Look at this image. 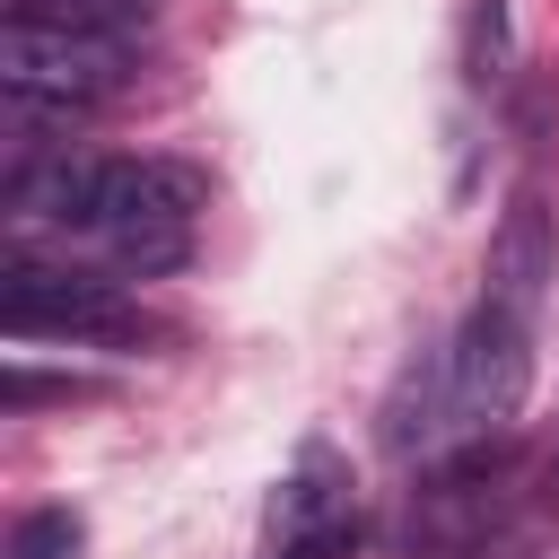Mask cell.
Returning a JSON list of instances; mask_svg holds the SVG:
<instances>
[{
  "instance_id": "9",
  "label": "cell",
  "mask_w": 559,
  "mask_h": 559,
  "mask_svg": "<svg viewBox=\"0 0 559 559\" xmlns=\"http://www.w3.org/2000/svg\"><path fill=\"white\" fill-rule=\"evenodd\" d=\"M332 524H358L349 515V463L314 437L297 454V472L280 480V498H271V542H306V533H332Z\"/></svg>"
},
{
  "instance_id": "8",
  "label": "cell",
  "mask_w": 559,
  "mask_h": 559,
  "mask_svg": "<svg viewBox=\"0 0 559 559\" xmlns=\"http://www.w3.org/2000/svg\"><path fill=\"white\" fill-rule=\"evenodd\" d=\"M445 428H463L454 419V358L445 349H419V358H402V376H393V393H384V411H376V437H384V454H428Z\"/></svg>"
},
{
  "instance_id": "6",
  "label": "cell",
  "mask_w": 559,
  "mask_h": 559,
  "mask_svg": "<svg viewBox=\"0 0 559 559\" xmlns=\"http://www.w3.org/2000/svg\"><path fill=\"white\" fill-rule=\"evenodd\" d=\"M550 271H559V218H550V201H542V192H515V201H507V218L489 227L480 297H498V306L533 314V306H542V288H550Z\"/></svg>"
},
{
  "instance_id": "10",
  "label": "cell",
  "mask_w": 559,
  "mask_h": 559,
  "mask_svg": "<svg viewBox=\"0 0 559 559\" xmlns=\"http://www.w3.org/2000/svg\"><path fill=\"white\" fill-rule=\"evenodd\" d=\"M157 0H9L26 26H87V35H140Z\"/></svg>"
},
{
  "instance_id": "4",
  "label": "cell",
  "mask_w": 559,
  "mask_h": 559,
  "mask_svg": "<svg viewBox=\"0 0 559 559\" xmlns=\"http://www.w3.org/2000/svg\"><path fill=\"white\" fill-rule=\"evenodd\" d=\"M507 463H515L507 428H498V437H472L463 454H445V463H437V472L411 489V515H402V542H411V559H463V550L480 542L489 507H498V480H507Z\"/></svg>"
},
{
  "instance_id": "16",
  "label": "cell",
  "mask_w": 559,
  "mask_h": 559,
  "mask_svg": "<svg viewBox=\"0 0 559 559\" xmlns=\"http://www.w3.org/2000/svg\"><path fill=\"white\" fill-rule=\"evenodd\" d=\"M550 507H559V454H550Z\"/></svg>"
},
{
  "instance_id": "15",
  "label": "cell",
  "mask_w": 559,
  "mask_h": 559,
  "mask_svg": "<svg viewBox=\"0 0 559 559\" xmlns=\"http://www.w3.org/2000/svg\"><path fill=\"white\" fill-rule=\"evenodd\" d=\"M358 542V524H332V533H306V542H271V559H341Z\"/></svg>"
},
{
  "instance_id": "1",
  "label": "cell",
  "mask_w": 559,
  "mask_h": 559,
  "mask_svg": "<svg viewBox=\"0 0 559 559\" xmlns=\"http://www.w3.org/2000/svg\"><path fill=\"white\" fill-rule=\"evenodd\" d=\"M131 87V35H87V26H26L0 17V96L26 105H105Z\"/></svg>"
},
{
  "instance_id": "13",
  "label": "cell",
  "mask_w": 559,
  "mask_h": 559,
  "mask_svg": "<svg viewBox=\"0 0 559 559\" xmlns=\"http://www.w3.org/2000/svg\"><path fill=\"white\" fill-rule=\"evenodd\" d=\"M507 0H472V26H463V79H480V87H498L507 79Z\"/></svg>"
},
{
  "instance_id": "12",
  "label": "cell",
  "mask_w": 559,
  "mask_h": 559,
  "mask_svg": "<svg viewBox=\"0 0 559 559\" xmlns=\"http://www.w3.org/2000/svg\"><path fill=\"white\" fill-rule=\"evenodd\" d=\"M79 542H87V524L70 507H26L9 524V559H79Z\"/></svg>"
},
{
  "instance_id": "2",
  "label": "cell",
  "mask_w": 559,
  "mask_h": 559,
  "mask_svg": "<svg viewBox=\"0 0 559 559\" xmlns=\"http://www.w3.org/2000/svg\"><path fill=\"white\" fill-rule=\"evenodd\" d=\"M0 323H9V341H105V349L148 341V323L122 306L114 280L52 271V262H9L0 271Z\"/></svg>"
},
{
  "instance_id": "3",
  "label": "cell",
  "mask_w": 559,
  "mask_h": 559,
  "mask_svg": "<svg viewBox=\"0 0 559 559\" xmlns=\"http://www.w3.org/2000/svg\"><path fill=\"white\" fill-rule=\"evenodd\" d=\"M445 358H454V419H463L472 437L515 428V411H524V393H533V314L480 297V306L463 314V332H454Z\"/></svg>"
},
{
  "instance_id": "5",
  "label": "cell",
  "mask_w": 559,
  "mask_h": 559,
  "mask_svg": "<svg viewBox=\"0 0 559 559\" xmlns=\"http://www.w3.org/2000/svg\"><path fill=\"white\" fill-rule=\"evenodd\" d=\"M210 210V175L183 157H105L96 192V236L105 227H192Z\"/></svg>"
},
{
  "instance_id": "14",
  "label": "cell",
  "mask_w": 559,
  "mask_h": 559,
  "mask_svg": "<svg viewBox=\"0 0 559 559\" xmlns=\"http://www.w3.org/2000/svg\"><path fill=\"white\" fill-rule=\"evenodd\" d=\"M79 393H96L87 376H35L26 358H9V376H0V402L9 411H35V402H79Z\"/></svg>"
},
{
  "instance_id": "11",
  "label": "cell",
  "mask_w": 559,
  "mask_h": 559,
  "mask_svg": "<svg viewBox=\"0 0 559 559\" xmlns=\"http://www.w3.org/2000/svg\"><path fill=\"white\" fill-rule=\"evenodd\" d=\"M105 253L131 280H166V271L192 262V227H105Z\"/></svg>"
},
{
  "instance_id": "7",
  "label": "cell",
  "mask_w": 559,
  "mask_h": 559,
  "mask_svg": "<svg viewBox=\"0 0 559 559\" xmlns=\"http://www.w3.org/2000/svg\"><path fill=\"white\" fill-rule=\"evenodd\" d=\"M96 192H105V157H17L9 166V227H96Z\"/></svg>"
}]
</instances>
